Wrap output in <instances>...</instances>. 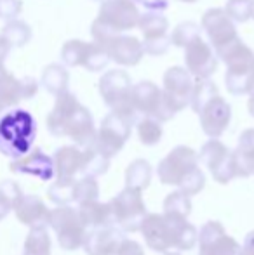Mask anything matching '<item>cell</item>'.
I'll return each mask as SVG.
<instances>
[{"mask_svg":"<svg viewBox=\"0 0 254 255\" xmlns=\"http://www.w3.org/2000/svg\"><path fill=\"white\" fill-rule=\"evenodd\" d=\"M185 66L193 78H211L218 70V56L213 45L202 37L192 40L185 47Z\"/></svg>","mask_w":254,"mask_h":255,"instance_id":"cell-17","label":"cell"},{"mask_svg":"<svg viewBox=\"0 0 254 255\" xmlns=\"http://www.w3.org/2000/svg\"><path fill=\"white\" fill-rule=\"evenodd\" d=\"M193 84H195V78L183 66H171L164 73V101L174 115L190 106Z\"/></svg>","mask_w":254,"mask_h":255,"instance_id":"cell-11","label":"cell"},{"mask_svg":"<svg viewBox=\"0 0 254 255\" xmlns=\"http://www.w3.org/2000/svg\"><path fill=\"white\" fill-rule=\"evenodd\" d=\"M21 9H23L21 0H0V17L2 19H16Z\"/></svg>","mask_w":254,"mask_h":255,"instance_id":"cell-44","label":"cell"},{"mask_svg":"<svg viewBox=\"0 0 254 255\" xmlns=\"http://www.w3.org/2000/svg\"><path fill=\"white\" fill-rule=\"evenodd\" d=\"M132 125H134V122L131 118L112 110L103 118L99 130L96 132L94 148L108 158L115 156L131 137Z\"/></svg>","mask_w":254,"mask_h":255,"instance_id":"cell-7","label":"cell"},{"mask_svg":"<svg viewBox=\"0 0 254 255\" xmlns=\"http://www.w3.org/2000/svg\"><path fill=\"white\" fill-rule=\"evenodd\" d=\"M218 96V85L214 84L211 78H195V84H193L192 91V99L190 106L195 113H199L200 108L204 106L211 98Z\"/></svg>","mask_w":254,"mask_h":255,"instance_id":"cell-35","label":"cell"},{"mask_svg":"<svg viewBox=\"0 0 254 255\" xmlns=\"http://www.w3.org/2000/svg\"><path fill=\"white\" fill-rule=\"evenodd\" d=\"M10 49H12L10 47V44L2 37V35H0V63L5 61V57H7V54L10 52Z\"/></svg>","mask_w":254,"mask_h":255,"instance_id":"cell-47","label":"cell"},{"mask_svg":"<svg viewBox=\"0 0 254 255\" xmlns=\"http://www.w3.org/2000/svg\"><path fill=\"white\" fill-rule=\"evenodd\" d=\"M204 186H206V175L200 170V167H195L190 174L181 181V184L178 186V188H180V191H183L185 195H188L192 198V196L199 195V193L202 191Z\"/></svg>","mask_w":254,"mask_h":255,"instance_id":"cell-43","label":"cell"},{"mask_svg":"<svg viewBox=\"0 0 254 255\" xmlns=\"http://www.w3.org/2000/svg\"><path fill=\"white\" fill-rule=\"evenodd\" d=\"M200 28L206 31L213 49L223 47L225 44L239 37L235 21L225 12V9H220V7H213V9L204 12Z\"/></svg>","mask_w":254,"mask_h":255,"instance_id":"cell-16","label":"cell"},{"mask_svg":"<svg viewBox=\"0 0 254 255\" xmlns=\"http://www.w3.org/2000/svg\"><path fill=\"white\" fill-rule=\"evenodd\" d=\"M105 49L110 61L120 66H136L145 57V47L139 38L126 33H113L103 44H98Z\"/></svg>","mask_w":254,"mask_h":255,"instance_id":"cell-15","label":"cell"},{"mask_svg":"<svg viewBox=\"0 0 254 255\" xmlns=\"http://www.w3.org/2000/svg\"><path fill=\"white\" fill-rule=\"evenodd\" d=\"M56 179H77L84 165V148L80 146H61L52 156Z\"/></svg>","mask_w":254,"mask_h":255,"instance_id":"cell-24","label":"cell"},{"mask_svg":"<svg viewBox=\"0 0 254 255\" xmlns=\"http://www.w3.org/2000/svg\"><path fill=\"white\" fill-rule=\"evenodd\" d=\"M136 127H138V137H139V141H141V144L155 146V144H159L160 139H162V134H164L162 122L155 120V118H152V117L139 118Z\"/></svg>","mask_w":254,"mask_h":255,"instance_id":"cell-34","label":"cell"},{"mask_svg":"<svg viewBox=\"0 0 254 255\" xmlns=\"http://www.w3.org/2000/svg\"><path fill=\"white\" fill-rule=\"evenodd\" d=\"M241 255H242V252H241Z\"/></svg>","mask_w":254,"mask_h":255,"instance_id":"cell-56","label":"cell"},{"mask_svg":"<svg viewBox=\"0 0 254 255\" xmlns=\"http://www.w3.org/2000/svg\"><path fill=\"white\" fill-rule=\"evenodd\" d=\"M110 63V57L108 54L105 52V49L101 45H98L96 42H91L89 45V51H87V56H85V61H84V66L87 71L91 73H98V71H103Z\"/></svg>","mask_w":254,"mask_h":255,"instance_id":"cell-40","label":"cell"},{"mask_svg":"<svg viewBox=\"0 0 254 255\" xmlns=\"http://www.w3.org/2000/svg\"><path fill=\"white\" fill-rule=\"evenodd\" d=\"M68 82H70V73L66 66L59 63H52L44 68L40 85L52 96H58L61 92L68 91Z\"/></svg>","mask_w":254,"mask_h":255,"instance_id":"cell-28","label":"cell"},{"mask_svg":"<svg viewBox=\"0 0 254 255\" xmlns=\"http://www.w3.org/2000/svg\"><path fill=\"white\" fill-rule=\"evenodd\" d=\"M49 226L54 229L59 247L68 252L82 249L85 235L89 231L82 222L78 210L70 205H58L56 208H52Z\"/></svg>","mask_w":254,"mask_h":255,"instance_id":"cell-6","label":"cell"},{"mask_svg":"<svg viewBox=\"0 0 254 255\" xmlns=\"http://www.w3.org/2000/svg\"><path fill=\"white\" fill-rule=\"evenodd\" d=\"M21 195V188L14 181L0 182V221L7 217L10 210H14V205H17Z\"/></svg>","mask_w":254,"mask_h":255,"instance_id":"cell-38","label":"cell"},{"mask_svg":"<svg viewBox=\"0 0 254 255\" xmlns=\"http://www.w3.org/2000/svg\"><path fill=\"white\" fill-rule=\"evenodd\" d=\"M77 210L87 229L113 224V215H112L110 203H101L99 200H89V202L78 203Z\"/></svg>","mask_w":254,"mask_h":255,"instance_id":"cell-27","label":"cell"},{"mask_svg":"<svg viewBox=\"0 0 254 255\" xmlns=\"http://www.w3.org/2000/svg\"><path fill=\"white\" fill-rule=\"evenodd\" d=\"M152 181V165L143 158L134 160L126 168V188L146 189Z\"/></svg>","mask_w":254,"mask_h":255,"instance_id":"cell-29","label":"cell"},{"mask_svg":"<svg viewBox=\"0 0 254 255\" xmlns=\"http://www.w3.org/2000/svg\"><path fill=\"white\" fill-rule=\"evenodd\" d=\"M197 115L200 118V127H202L204 134L209 137H220L230 125L232 106L218 94L204 104Z\"/></svg>","mask_w":254,"mask_h":255,"instance_id":"cell-18","label":"cell"},{"mask_svg":"<svg viewBox=\"0 0 254 255\" xmlns=\"http://www.w3.org/2000/svg\"><path fill=\"white\" fill-rule=\"evenodd\" d=\"M115 255H145V250L138 242H131V240L124 238V242L120 243Z\"/></svg>","mask_w":254,"mask_h":255,"instance_id":"cell-45","label":"cell"},{"mask_svg":"<svg viewBox=\"0 0 254 255\" xmlns=\"http://www.w3.org/2000/svg\"><path fill=\"white\" fill-rule=\"evenodd\" d=\"M235 177L254 175V128H248L239 137L237 148L232 151Z\"/></svg>","mask_w":254,"mask_h":255,"instance_id":"cell-26","label":"cell"},{"mask_svg":"<svg viewBox=\"0 0 254 255\" xmlns=\"http://www.w3.org/2000/svg\"><path fill=\"white\" fill-rule=\"evenodd\" d=\"M195 167H199V153L188 146H176L162 158L157 167V174L162 184L178 188Z\"/></svg>","mask_w":254,"mask_h":255,"instance_id":"cell-10","label":"cell"},{"mask_svg":"<svg viewBox=\"0 0 254 255\" xmlns=\"http://www.w3.org/2000/svg\"><path fill=\"white\" fill-rule=\"evenodd\" d=\"M225 12L235 21V23H246L251 19L253 0H228L225 5Z\"/></svg>","mask_w":254,"mask_h":255,"instance_id":"cell-42","label":"cell"},{"mask_svg":"<svg viewBox=\"0 0 254 255\" xmlns=\"http://www.w3.org/2000/svg\"><path fill=\"white\" fill-rule=\"evenodd\" d=\"M164 255H181V254H178V252H169V250H167V252H164Z\"/></svg>","mask_w":254,"mask_h":255,"instance_id":"cell-51","label":"cell"},{"mask_svg":"<svg viewBox=\"0 0 254 255\" xmlns=\"http://www.w3.org/2000/svg\"><path fill=\"white\" fill-rule=\"evenodd\" d=\"M9 168L16 174H26L38 177L42 181H49L54 177V163L52 158L47 156L40 149H33V151L24 153L23 156L14 158V161L9 165Z\"/></svg>","mask_w":254,"mask_h":255,"instance_id":"cell-22","label":"cell"},{"mask_svg":"<svg viewBox=\"0 0 254 255\" xmlns=\"http://www.w3.org/2000/svg\"><path fill=\"white\" fill-rule=\"evenodd\" d=\"M131 106L143 117H152L159 122H169L174 113L164 101L162 89L150 80H141L131 87Z\"/></svg>","mask_w":254,"mask_h":255,"instance_id":"cell-9","label":"cell"},{"mask_svg":"<svg viewBox=\"0 0 254 255\" xmlns=\"http://www.w3.org/2000/svg\"><path fill=\"white\" fill-rule=\"evenodd\" d=\"M139 14L141 10L138 3L131 0H103L96 19L110 26L112 30L124 33L138 26Z\"/></svg>","mask_w":254,"mask_h":255,"instance_id":"cell-12","label":"cell"},{"mask_svg":"<svg viewBox=\"0 0 254 255\" xmlns=\"http://www.w3.org/2000/svg\"><path fill=\"white\" fill-rule=\"evenodd\" d=\"M110 167V158L99 153L94 146L84 148V165H82L80 175H87V177H99V175L106 174Z\"/></svg>","mask_w":254,"mask_h":255,"instance_id":"cell-31","label":"cell"},{"mask_svg":"<svg viewBox=\"0 0 254 255\" xmlns=\"http://www.w3.org/2000/svg\"><path fill=\"white\" fill-rule=\"evenodd\" d=\"M242 255H254V231L248 233L244 240V245L241 247Z\"/></svg>","mask_w":254,"mask_h":255,"instance_id":"cell-46","label":"cell"},{"mask_svg":"<svg viewBox=\"0 0 254 255\" xmlns=\"http://www.w3.org/2000/svg\"><path fill=\"white\" fill-rule=\"evenodd\" d=\"M52 242L45 228L30 229L26 240H24L23 255H51Z\"/></svg>","mask_w":254,"mask_h":255,"instance_id":"cell-30","label":"cell"},{"mask_svg":"<svg viewBox=\"0 0 254 255\" xmlns=\"http://www.w3.org/2000/svg\"><path fill=\"white\" fill-rule=\"evenodd\" d=\"M131 2H136V3H138V2H141V0H131Z\"/></svg>","mask_w":254,"mask_h":255,"instance_id":"cell-53","label":"cell"},{"mask_svg":"<svg viewBox=\"0 0 254 255\" xmlns=\"http://www.w3.org/2000/svg\"><path fill=\"white\" fill-rule=\"evenodd\" d=\"M37 134L33 117L24 110H14L0 120V151L9 158H19L31 149Z\"/></svg>","mask_w":254,"mask_h":255,"instance_id":"cell-4","label":"cell"},{"mask_svg":"<svg viewBox=\"0 0 254 255\" xmlns=\"http://www.w3.org/2000/svg\"><path fill=\"white\" fill-rule=\"evenodd\" d=\"M146 245L155 252H167L171 249L192 250L197 245L199 233L188 217L176 214H146L139 224Z\"/></svg>","mask_w":254,"mask_h":255,"instance_id":"cell-1","label":"cell"},{"mask_svg":"<svg viewBox=\"0 0 254 255\" xmlns=\"http://www.w3.org/2000/svg\"><path fill=\"white\" fill-rule=\"evenodd\" d=\"M131 87H132V80L127 71L124 70L106 71L99 78V84H98L99 94H101L106 106L110 110L126 115V117H129L136 124L138 113L131 106Z\"/></svg>","mask_w":254,"mask_h":255,"instance_id":"cell-5","label":"cell"},{"mask_svg":"<svg viewBox=\"0 0 254 255\" xmlns=\"http://www.w3.org/2000/svg\"><path fill=\"white\" fill-rule=\"evenodd\" d=\"M75 181L77 179H56V182L47 189L51 202L58 205H68L75 202Z\"/></svg>","mask_w":254,"mask_h":255,"instance_id":"cell-37","label":"cell"},{"mask_svg":"<svg viewBox=\"0 0 254 255\" xmlns=\"http://www.w3.org/2000/svg\"><path fill=\"white\" fill-rule=\"evenodd\" d=\"M99 2H103V0H99Z\"/></svg>","mask_w":254,"mask_h":255,"instance_id":"cell-55","label":"cell"},{"mask_svg":"<svg viewBox=\"0 0 254 255\" xmlns=\"http://www.w3.org/2000/svg\"><path fill=\"white\" fill-rule=\"evenodd\" d=\"M108 203L112 207L113 224L119 226L124 233L139 231V224L146 215V205L141 189L126 188Z\"/></svg>","mask_w":254,"mask_h":255,"instance_id":"cell-8","label":"cell"},{"mask_svg":"<svg viewBox=\"0 0 254 255\" xmlns=\"http://www.w3.org/2000/svg\"><path fill=\"white\" fill-rule=\"evenodd\" d=\"M98 198H99V184L96 181V177L82 175L80 179L75 181V202L82 203Z\"/></svg>","mask_w":254,"mask_h":255,"instance_id":"cell-41","label":"cell"},{"mask_svg":"<svg viewBox=\"0 0 254 255\" xmlns=\"http://www.w3.org/2000/svg\"><path fill=\"white\" fill-rule=\"evenodd\" d=\"M164 212H166V214H176V215L188 217L192 212L190 196L185 195L180 189L169 193V195L166 196V200H164Z\"/></svg>","mask_w":254,"mask_h":255,"instance_id":"cell-39","label":"cell"},{"mask_svg":"<svg viewBox=\"0 0 254 255\" xmlns=\"http://www.w3.org/2000/svg\"><path fill=\"white\" fill-rule=\"evenodd\" d=\"M143 10L139 14L138 28L143 35L145 54L162 56L169 51V21L166 17L167 2L166 0H141Z\"/></svg>","mask_w":254,"mask_h":255,"instance_id":"cell-3","label":"cell"},{"mask_svg":"<svg viewBox=\"0 0 254 255\" xmlns=\"http://www.w3.org/2000/svg\"><path fill=\"white\" fill-rule=\"evenodd\" d=\"M2 111H3V110H2V106H0V113H2Z\"/></svg>","mask_w":254,"mask_h":255,"instance_id":"cell-54","label":"cell"},{"mask_svg":"<svg viewBox=\"0 0 254 255\" xmlns=\"http://www.w3.org/2000/svg\"><path fill=\"white\" fill-rule=\"evenodd\" d=\"M96 132L98 130L94 127V118H92L91 111L85 106H80L75 117L71 118L64 137H70L80 148H89V146H94Z\"/></svg>","mask_w":254,"mask_h":255,"instance_id":"cell-25","label":"cell"},{"mask_svg":"<svg viewBox=\"0 0 254 255\" xmlns=\"http://www.w3.org/2000/svg\"><path fill=\"white\" fill-rule=\"evenodd\" d=\"M199 255H241V245L237 240L227 235L223 224L209 221L199 233Z\"/></svg>","mask_w":254,"mask_h":255,"instance_id":"cell-14","label":"cell"},{"mask_svg":"<svg viewBox=\"0 0 254 255\" xmlns=\"http://www.w3.org/2000/svg\"><path fill=\"white\" fill-rule=\"evenodd\" d=\"M124 242V231L115 224L92 228L87 231L82 249L87 255H115Z\"/></svg>","mask_w":254,"mask_h":255,"instance_id":"cell-19","label":"cell"},{"mask_svg":"<svg viewBox=\"0 0 254 255\" xmlns=\"http://www.w3.org/2000/svg\"><path fill=\"white\" fill-rule=\"evenodd\" d=\"M38 92V82L33 77L16 78L14 75L7 73L0 80V106L7 110L16 106L19 101L31 99Z\"/></svg>","mask_w":254,"mask_h":255,"instance_id":"cell-21","label":"cell"},{"mask_svg":"<svg viewBox=\"0 0 254 255\" xmlns=\"http://www.w3.org/2000/svg\"><path fill=\"white\" fill-rule=\"evenodd\" d=\"M178 2H185V3H195L197 0H178Z\"/></svg>","mask_w":254,"mask_h":255,"instance_id":"cell-50","label":"cell"},{"mask_svg":"<svg viewBox=\"0 0 254 255\" xmlns=\"http://www.w3.org/2000/svg\"><path fill=\"white\" fill-rule=\"evenodd\" d=\"M218 59L227 64L225 84L230 94L244 96L249 94V80L254 68V52L251 47L242 42L241 37L234 38L223 47L214 49Z\"/></svg>","mask_w":254,"mask_h":255,"instance_id":"cell-2","label":"cell"},{"mask_svg":"<svg viewBox=\"0 0 254 255\" xmlns=\"http://www.w3.org/2000/svg\"><path fill=\"white\" fill-rule=\"evenodd\" d=\"M249 94H254V68L251 71V80H249Z\"/></svg>","mask_w":254,"mask_h":255,"instance_id":"cell-49","label":"cell"},{"mask_svg":"<svg viewBox=\"0 0 254 255\" xmlns=\"http://www.w3.org/2000/svg\"><path fill=\"white\" fill-rule=\"evenodd\" d=\"M200 31H202V28H200V24H197L195 21H183V23L176 24L173 33L169 35L171 45L185 49L192 40L200 37Z\"/></svg>","mask_w":254,"mask_h":255,"instance_id":"cell-36","label":"cell"},{"mask_svg":"<svg viewBox=\"0 0 254 255\" xmlns=\"http://www.w3.org/2000/svg\"><path fill=\"white\" fill-rule=\"evenodd\" d=\"M0 35L9 42L10 47H23L31 40V28L21 19H10L2 28Z\"/></svg>","mask_w":254,"mask_h":255,"instance_id":"cell-32","label":"cell"},{"mask_svg":"<svg viewBox=\"0 0 254 255\" xmlns=\"http://www.w3.org/2000/svg\"><path fill=\"white\" fill-rule=\"evenodd\" d=\"M199 160L200 163H204L209 168L214 181L220 184H228L232 179H235L232 151L223 142L218 141V137H211V141H207L202 146L199 153Z\"/></svg>","mask_w":254,"mask_h":255,"instance_id":"cell-13","label":"cell"},{"mask_svg":"<svg viewBox=\"0 0 254 255\" xmlns=\"http://www.w3.org/2000/svg\"><path fill=\"white\" fill-rule=\"evenodd\" d=\"M16 217L21 224L28 226L30 229L33 228H47L51 210L47 205L42 202V198L35 195H23L17 205L14 207Z\"/></svg>","mask_w":254,"mask_h":255,"instance_id":"cell-23","label":"cell"},{"mask_svg":"<svg viewBox=\"0 0 254 255\" xmlns=\"http://www.w3.org/2000/svg\"><path fill=\"white\" fill-rule=\"evenodd\" d=\"M80 106L82 104L78 103L77 96L73 92L64 91L61 94H58L54 108L51 110V113L47 115V120H45L47 122V130L56 137H64L71 118L75 117Z\"/></svg>","mask_w":254,"mask_h":255,"instance_id":"cell-20","label":"cell"},{"mask_svg":"<svg viewBox=\"0 0 254 255\" xmlns=\"http://www.w3.org/2000/svg\"><path fill=\"white\" fill-rule=\"evenodd\" d=\"M248 108H249V113H251V117L254 118V94H249V103H248Z\"/></svg>","mask_w":254,"mask_h":255,"instance_id":"cell-48","label":"cell"},{"mask_svg":"<svg viewBox=\"0 0 254 255\" xmlns=\"http://www.w3.org/2000/svg\"><path fill=\"white\" fill-rule=\"evenodd\" d=\"M89 45H91V42L78 40V38L64 42L63 47H61V61H63L64 66H70V68L84 66Z\"/></svg>","mask_w":254,"mask_h":255,"instance_id":"cell-33","label":"cell"},{"mask_svg":"<svg viewBox=\"0 0 254 255\" xmlns=\"http://www.w3.org/2000/svg\"><path fill=\"white\" fill-rule=\"evenodd\" d=\"M251 19H254V0H253V12H251Z\"/></svg>","mask_w":254,"mask_h":255,"instance_id":"cell-52","label":"cell"}]
</instances>
